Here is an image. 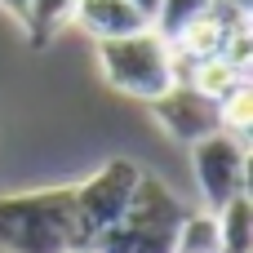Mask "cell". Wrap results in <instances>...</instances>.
<instances>
[{"label":"cell","instance_id":"obj_1","mask_svg":"<svg viewBox=\"0 0 253 253\" xmlns=\"http://www.w3.org/2000/svg\"><path fill=\"white\" fill-rule=\"evenodd\" d=\"M89 249L76 187H40L0 196V253H76Z\"/></svg>","mask_w":253,"mask_h":253},{"label":"cell","instance_id":"obj_2","mask_svg":"<svg viewBox=\"0 0 253 253\" xmlns=\"http://www.w3.org/2000/svg\"><path fill=\"white\" fill-rule=\"evenodd\" d=\"M191 209L173 196V187H165L160 178L142 173L133 187L129 209L89 240L93 253H173L178 249V227Z\"/></svg>","mask_w":253,"mask_h":253},{"label":"cell","instance_id":"obj_3","mask_svg":"<svg viewBox=\"0 0 253 253\" xmlns=\"http://www.w3.org/2000/svg\"><path fill=\"white\" fill-rule=\"evenodd\" d=\"M98 67L111 89H120L125 98H138V102L160 98L178 80L173 44L156 27H142V31L116 36V40H98Z\"/></svg>","mask_w":253,"mask_h":253},{"label":"cell","instance_id":"obj_4","mask_svg":"<svg viewBox=\"0 0 253 253\" xmlns=\"http://www.w3.org/2000/svg\"><path fill=\"white\" fill-rule=\"evenodd\" d=\"M191 169H196V187L209 213H218L227 200L249 191V147L245 138L218 129L200 142H191Z\"/></svg>","mask_w":253,"mask_h":253},{"label":"cell","instance_id":"obj_5","mask_svg":"<svg viewBox=\"0 0 253 253\" xmlns=\"http://www.w3.org/2000/svg\"><path fill=\"white\" fill-rule=\"evenodd\" d=\"M142 169L125 156L107 160L93 178L76 182V213H80V227H84V240H93L98 231H107L133 200V187H138Z\"/></svg>","mask_w":253,"mask_h":253},{"label":"cell","instance_id":"obj_6","mask_svg":"<svg viewBox=\"0 0 253 253\" xmlns=\"http://www.w3.org/2000/svg\"><path fill=\"white\" fill-rule=\"evenodd\" d=\"M147 107H151L156 125H160L173 142H187V147L222 129L218 98L200 93V89H196V84H187V80H173V84H169L160 98H151Z\"/></svg>","mask_w":253,"mask_h":253},{"label":"cell","instance_id":"obj_7","mask_svg":"<svg viewBox=\"0 0 253 253\" xmlns=\"http://www.w3.org/2000/svg\"><path fill=\"white\" fill-rule=\"evenodd\" d=\"M71 22H76L84 36H93V40H116V36H133V31L151 27V22L133 9V0H76Z\"/></svg>","mask_w":253,"mask_h":253},{"label":"cell","instance_id":"obj_8","mask_svg":"<svg viewBox=\"0 0 253 253\" xmlns=\"http://www.w3.org/2000/svg\"><path fill=\"white\" fill-rule=\"evenodd\" d=\"M76 13V0H27V13H22V31H27V44L31 49H44Z\"/></svg>","mask_w":253,"mask_h":253},{"label":"cell","instance_id":"obj_9","mask_svg":"<svg viewBox=\"0 0 253 253\" xmlns=\"http://www.w3.org/2000/svg\"><path fill=\"white\" fill-rule=\"evenodd\" d=\"M218 245H222V253H253V200H249V191L218 209Z\"/></svg>","mask_w":253,"mask_h":253},{"label":"cell","instance_id":"obj_10","mask_svg":"<svg viewBox=\"0 0 253 253\" xmlns=\"http://www.w3.org/2000/svg\"><path fill=\"white\" fill-rule=\"evenodd\" d=\"M173 253H222L218 245V213H187L178 227V249Z\"/></svg>","mask_w":253,"mask_h":253},{"label":"cell","instance_id":"obj_11","mask_svg":"<svg viewBox=\"0 0 253 253\" xmlns=\"http://www.w3.org/2000/svg\"><path fill=\"white\" fill-rule=\"evenodd\" d=\"M218 111H222V129L236 133V138H249V125H253V84H236L227 98H218Z\"/></svg>","mask_w":253,"mask_h":253},{"label":"cell","instance_id":"obj_12","mask_svg":"<svg viewBox=\"0 0 253 253\" xmlns=\"http://www.w3.org/2000/svg\"><path fill=\"white\" fill-rule=\"evenodd\" d=\"M209 4L213 0H160V13H156V31L165 36V40H173L187 22H196L200 13H209Z\"/></svg>","mask_w":253,"mask_h":253},{"label":"cell","instance_id":"obj_13","mask_svg":"<svg viewBox=\"0 0 253 253\" xmlns=\"http://www.w3.org/2000/svg\"><path fill=\"white\" fill-rule=\"evenodd\" d=\"M133 9H138L147 22H156V13H160V0H133Z\"/></svg>","mask_w":253,"mask_h":253},{"label":"cell","instance_id":"obj_14","mask_svg":"<svg viewBox=\"0 0 253 253\" xmlns=\"http://www.w3.org/2000/svg\"><path fill=\"white\" fill-rule=\"evenodd\" d=\"M0 9H4L9 18H18V22H22V13H27V0H0Z\"/></svg>","mask_w":253,"mask_h":253},{"label":"cell","instance_id":"obj_15","mask_svg":"<svg viewBox=\"0 0 253 253\" xmlns=\"http://www.w3.org/2000/svg\"><path fill=\"white\" fill-rule=\"evenodd\" d=\"M76 253H93V249H76Z\"/></svg>","mask_w":253,"mask_h":253}]
</instances>
